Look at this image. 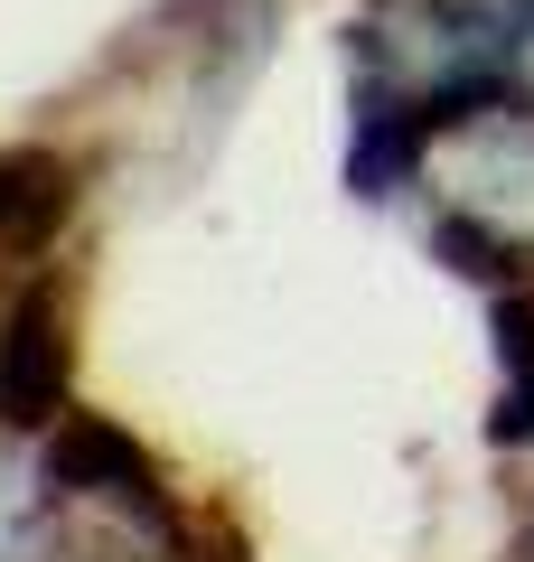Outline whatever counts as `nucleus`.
Here are the masks:
<instances>
[{"mask_svg": "<svg viewBox=\"0 0 534 562\" xmlns=\"http://www.w3.org/2000/svg\"><path fill=\"white\" fill-rule=\"evenodd\" d=\"M66 403V338H57V301L29 291L0 319V413L10 422H57Z\"/></svg>", "mask_w": 534, "mask_h": 562, "instance_id": "obj_2", "label": "nucleus"}, {"mask_svg": "<svg viewBox=\"0 0 534 562\" xmlns=\"http://www.w3.org/2000/svg\"><path fill=\"white\" fill-rule=\"evenodd\" d=\"M441 188V235L478 262L534 272V113L515 103H478L422 150Z\"/></svg>", "mask_w": 534, "mask_h": 562, "instance_id": "obj_1", "label": "nucleus"}]
</instances>
